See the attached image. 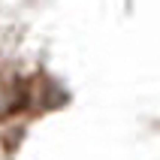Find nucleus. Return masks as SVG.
I'll list each match as a JSON object with an SVG mask.
<instances>
[{
  "label": "nucleus",
  "instance_id": "nucleus-1",
  "mask_svg": "<svg viewBox=\"0 0 160 160\" xmlns=\"http://www.w3.org/2000/svg\"><path fill=\"white\" fill-rule=\"evenodd\" d=\"M24 103H27V85L12 76H0V115H9Z\"/></svg>",
  "mask_w": 160,
  "mask_h": 160
}]
</instances>
